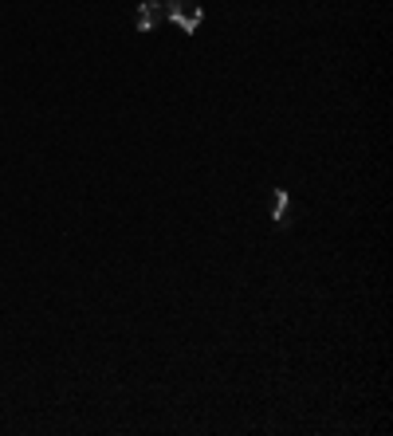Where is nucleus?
<instances>
[{
	"instance_id": "nucleus-2",
	"label": "nucleus",
	"mask_w": 393,
	"mask_h": 436,
	"mask_svg": "<svg viewBox=\"0 0 393 436\" xmlns=\"http://www.w3.org/2000/svg\"><path fill=\"white\" fill-rule=\"evenodd\" d=\"M158 20H161V8H158V4H149V0L134 12V28H138V32H154Z\"/></svg>"
},
{
	"instance_id": "nucleus-3",
	"label": "nucleus",
	"mask_w": 393,
	"mask_h": 436,
	"mask_svg": "<svg viewBox=\"0 0 393 436\" xmlns=\"http://www.w3.org/2000/svg\"><path fill=\"white\" fill-rule=\"evenodd\" d=\"M271 220L287 224V189H275V197H271Z\"/></svg>"
},
{
	"instance_id": "nucleus-1",
	"label": "nucleus",
	"mask_w": 393,
	"mask_h": 436,
	"mask_svg": "<svg viewBox=\"0 0 393 436\" xmlns=\"http://www.w3.org/2000/svg\"><path fill=\"white\" fill-rule=\"evenodd\" d=\"M165 16H170L181 32H196L201 20H205V12H201L196 0H170V4H165Z\"/></svg>"
}]
</instances>
